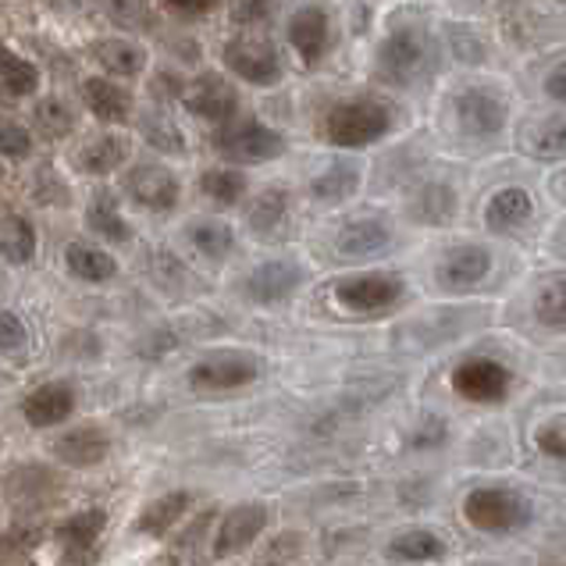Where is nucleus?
Listing matches in <instances>:
<instances>
[{"label": "nucleus", "mask_w": 566, "mask_h": 566, "mask_svg": "<svg viewBox=\"0 0 566 566\" xmlns=\"http://www.w3.org/2000/svg\"><path fill=\"white\" fill-rule=\"evenodd\" d=\"M264 527H268V506L242 503V506L229 510L214 535V559H229V556L242 553V548L261 538Z\"/></svg>", "instance_id": "f8f14e48"}, {"label": "nucleus", "mask_w": 566, "mask_h": 566, "mask_svg": "<svg viewBox=\"0 0 566 566\" xmlns=\"http://www.w3.org/2000/svg\"><path fill=\"white\" fill-rule=\"evenodd\" d=\"M388 556L399 563H431L446 556V542L428 527H410L388 542Z\"/></svg>", "instance_id": "b1692460"}, {"label": "nucleus", "mask_w": 566, "mask_h": 566, "mask_svg": "<svg viewBox=\"0 0 566 566\" xmlns=\"http://www.w3.org/2000/svg\"><path fill=\"white\" fill-rule=\"evenodd\" d=\"M54 478L43 471V467H22L19 474L8 478V495L14 499V503H29V499H43L46 492H51Z\"/></svg>", "instance_id": "e433bc0d"}, {"label": "nucleus", "mask_w": 566, "mask_h": 566, "mask_svg": "<svg viewBox=\"0 0 566 566\" xmlns=\"http://www.w3.org/2000/svg\"><path fill=\"white\" fill-rule=\"evenodd\" d=\"M328 40H332V25H328V14L321 8H303L293 14V22H289V43L296 46L303 64H317L325 57Z\"/></svg>", "instance_id": "2eb2a0df"}, {"label": "nucleus", "mask_w": 566, "mask_h": 566, "mask_svg": "<svg viewBox=\"0 0 566 566\" xmlns=\"http://www.w3.org/2000/svg\"><path fill=\"white\" fill-rule=\"evenodd\" d=\"M104 524H107L104 510L75 513L72 521H64L57 527V545L64 548V553H90V548L96 545V538L104 535Z\"/></svg>", "instance_id": "a878e982"}, {"label": "nucleus", "mask_w": 566, "mask_h": 566, "mask_svg": "<svg viewBox=\"0 0 566 566\" xmlns=\"http://www.w3.org/2000/svg\"><path fill=\"white\" fill-rule=\"evenodd\" d=\"M168 4L182 14H210V11H218L221 0H168Z\"/></svg>", "instance_id": "c03bdc74"}, {"label": "nucleus", "mask_w": 566, "mask_h": 566, "mask_svg": "<svg viewBox=\"0 0 566 566\" xmlns=\"http://www.w3.org/2000/svg\"><path fill=\"white\" fill-rule=\"evenodd\" d=\"M388 242H392V229L381 218H360L349 221L335 239V250L343 256H353V261H364V256L381 253Z\"/></svg>", "instance_id": "6ab92c4d"}, {"label": "nucleus", "mask_w": 566, "mask_h": 566, "mask_svg": "<svg viewBox=\"0 0 566 566\" xmlns=\"http://www.w3.org/2000/svg\"><path fill=\"white\" fill-rule=\"evenodd\" d=\"M189 381L192 388L200 392H229V388H242L256 381V360L247 357V353H214V357L200 360L197 367L189 370Z\"/></svg>", "instance_id": "1a4fd4ad"}, {"label": "nucleus", "mask_w": 566, "mask_h": 566, "mask_svg": "<svg viewBox=\"0 0 566 566\" xmlns=\"http://www.w3.org/2000/svg\"><path fill=\"white\" fill-rule=\"evenodd\" d=\"M457 192H452L446 182H428L413 192L410 200V214L420 224H446L457 218Z\"/></svg>", "instance_id": "4be33fe9"}, {"label": "nucleus", "mask_w": 566, "mask_h": 566, "mask_svg": "<svg viewBox=\"0 0 566 566\" xmlns=\"http://www.w3.org/2000/svg\"><path fill=\"white\" fill-rule=\"evenodd\" d=\"M25 325L11 311H0V353H14L25 346Z\"/></svg>", "instance_id": "79ce46f5"}, {"label": "nucleus", "mask_w": 566, "mask_h": 566, "mask_svg": "<svg viewBox=\"0 0 566 566\" xmlns=\"http://www.w3.org/2000/svg\"><path fill=\"white\" fill-rule=\"evenodd\" d=\"M107 449H111V442H107V434L101 428H72V431H64L61 439L54 442V457L61 463L86 471V467L104 463Z\"/></svg>", "instance_id": "a211bd4d"}, {"label": "nucleus", "mask_w": 566, "mask_h": 566, "mask_svg": "<svg viewBox=\"0 0 566 566\" xmlns=\"http://www.w3.org/2000/svg\"><path fill=\"white\" fill-rule=\"evenodd\" d=\"M402 279L388 271H367V274H353L335 285V300L338 306H346L349 314H381L388 306H396L402 300Z\"/></svg>", "instance_id": "20e7f679"}, {"label": "nucleus", "mask_w": 566, "mask_h": 566, "mask_svg": "<svg viewBox=\"0 0 566 566\" xmlns=\"http://www.w3.org/2000/svg\"><path fill=\"white\" fill-rule=\"evenodd\" d=\"M388 128H392V115H388V107L381 101H343L328 111L325 118V136L328 143L343 150H360V147H370V143H378L381 136H388Z\"/></svg>", "instance_id": "f257e3e1"}, {"label": "nucleus", "mask_w": 566, "mask_h": 566, "mask_svg": "<svg viewBox=\"0 0 566 566\" xmlns=\"http://www.w3.org/2000/svg\"><path fill=\"white\" fill-rule=\"evenodd\" d=\"M143 136H147V143L157 150L182 154V133L165 115H160V111H154V115L143 118Z\"/></svg>", "instance_id": "58836bf2"}, {"label": "nucleus", "mask_w": 566, "mask_h": 566, "mask_svg": "<svg viewBox=\"0 0 566 566\" xmlns=\"http://www.w3.org/2000/svg\"><path fill=\"white\" fill-rule=\"evenodd\" d=\"M224 64L250 86H274L282 75V57L264 36H235L224 43Z\"/></svg>", "instance_id": "423d86ee"}, {"label": "nucleus", "mask_w": 566, "mask_h": 566, "mask_svg": "<svg viewBox=\"0 0 566 566\" xmlns=\"http://www.w3.org/2000/svg\"><path fill=\"white\" fill-rule=\"evenodd\" d=\"M86 224H90V232H96L107 242H128V239H133V229H128L125 218H122L115 192H96V197L90 200V207H86Z\"/></svg>", "instance_id": "5701e85b"}, {"label": "nucleus", "mask_w": 566, "mask_h": 566, "mask_svg": "<svg viewBox=\"0 0 566 566\" xmlns=\"http://www.w3.org/2000/svg\"><path fill=\"white\" fill-rule=\"evenodd\" d=\"M463 516L478 531H513L527 524L531 506L521 492L510 489H474L463 503Z\"/></svg>", "instance_id": "39448f33"}, {"label": "nucleus", "mask_w": 566, "mask_h": 566, "mask_svg": "<svg viewBox=\"0 0 566 566\" xmlns=\"http://www.w3.org/2000/svg\"><path fill=\"white\" fill-rule=\"evenodd\" d=\"M545 93L553 96V101H566V61L556 64V69L548 72V78H545Z\"/></svg>", "instance_id": "37998d69"}, {"label": "nucleus", "mask_w": 566, "mask_h": 566, "mask_svg": "<svg viewBox=\"0 0 566 566\" xmlns=\"http://www.w3.org/2000/svg\"><path fill=\"white\" fill-rule=\"evenodd\" d=\"M64 264H69V271L83 282H107L118 274L115 256L96 250V247H86V242H72V247L64 250Z\"/></svg>", "instance_id": "bb28decb"}, {"label": "nucleus", "mask_w": 566, "mask_h": 566, "mask_svg": "<svg viewBox=\"0 0 566 566\" xmlns=\"http://www.w3.org/2000/svg\"><path fill=\"white\" fill-rule=\"evenodd\" d=\"M72 410H75V392L61 381L36 388L22 407V413L32 428H54V424H61V420H69Z\"/></svg>", "instance_id": "f3484780"}, {"label": "nucleus", "mask_w": 566, "mask_h": 566, "mask_svg": "<svg viewBox=\"0 0 566 566\" xmlns=\"http://www.w3.org/2000/svg\"><path fill=\"white\" fill-rule=\"evenodd\" d=\"M524 150H527V154H535V157H563V154H566V115H559V118H545L542 125L527 128Z\"/></svg>", "instance_id": "f704fd0d"}, {"label": "nucleus", "mask_w": 566, "mask_h": 566, "mask_svg": "<svg viewBox=\"0 0 566 566\" xmlns=\"http://www.w3.org/2000/svg\"><path fill=\"white\" fill-rule=\"evenodd\" d=\"M357 186H360V168L349 165V160H338V165H332L328 171L317 175V179L311 182V192L321 203H343L357 192Z\"/></svg>", "instance_id": "cd10ccee"}, {"label": "nucleus", "mask_w": 566, "mask_h": 566, "mask_svg": "<svg viewBox=\"0 0 566 566\" xmlns=\"http://www.w3.org/2000/svg\"><path fill=\"white\" fill-rule=\"evenodd\" d=\"M289 214V192L285 189H264L247 210V221L256 235H271Z\"/></svg>", "instance_id": "2f4dec72"}, {"label": "nucleus", "mask_w": 566, "mask_h": 566, "mask_svg": "<svg viewBox=\"0 0 566 566\" xmlns=\"http://www.w3.org/2000/svg\"><path fill=\"white\" fill-rule=\"evenodd\" d=\"M189 506H192V495L186 492V489H175V492H168V495H160V499H154V503L139 513V531L143 535H154V538H160L165 531H171L175 524L182 521V516L189 513Z\"/></svg>", "instance_id": "412c9836"}, {"label": "nucleus", "mask_w": 566, "mask_h": 566, "mask_svg": "<svg viewBox=\"0 0 566 566\" xmlns=\"http://www.w3.org/2000/svg\"><path fill=\"white\" fill-rule=\"evenodd\" d=\"M0 83L14 96H29L40 86V72H36V64H29L25 57L8 51V46H0Z\"/></svg>", "instance_id": "72a5a7b5"}, {"label": "nucleus", "mask_w": 566, "mask_h": 566, "mask_svg": "<svg viewBox=\"0 0 566 566\" xmlns=\"http://www.w3.org/2000/svg\"><path fill=\"white\" fill-rule=\"evenodd\" d=\"M200 189H203V197L214 200L218 207H235L247 197V175L235 168H210L203 171Z\"/></svg>", "instance_id": "473e14b6"}, {"label": "nucleus", "mask_w": 566, "mask_h": 566, "mask_svg": "<svg viewBox=\"0 0 566 566\" xmlns=\"http://www.w3.org/2000/svg\"><path fill=\"white\" fill-rule=\"evenodd\" d=\"M125 192L143 210L168 214V210H175V203H179V179L160 165H136L125 175Z\"/></svg>", "instance_id": "9d476101"}, {"label": "nucleus", "mask_w": 566, "mask_h": 566, "mask_svg": "<svg viewBox=\"0 0 566 566\" xmlns=\"http://www.w3.org/2000/svg\"><path fill=\"white\" fill-rule=\"evenodd\" d=\"M36 253V232L22 214H4L0 218V256L11 264H29Z\"/></svg>", "instance_id": "c85d7f7f"}, {"label": "nucleus", "mask_w": 566, "mask_h": 566, "mask_svg": "<svg viewBox=\"0 0 566 566\" xmlns=\"http://www.w3.org/2000/svg\"><path fill=\"white\" fill-rule=\"evenodd\" d=\"M478 566H499V563H478Z\"/></svg>", "instance_id": "49530a36"}, {"label": "nucleus", "mask_w": 566, "mask_h": 566, "mask_svg": "<svg viewBox=\"0 0 566 566\" xmlns=\"http://www.w3.org/2000/svg\"><path fill=\"white\" fill-rule=\"evenodd\" d=\"M214 150L232 160V165H264V160H274L285 154V139L282 133H274L264 122L256 118H232L229 125L218 128L214 136Z\"/></svg>", "instance_id": "f03ea898"}, {"label": "nucleus", "mask_w": 566, "mask_h": 566, "mask_svg": "<svg viewBox=\"0 0 566 566\" xmlns=\"http://www.w3.org/2000/svg\"><path fill=\"white\" fill-rule=\"evenodd\" d=\"M531 214H535V200H531V192L521 189V186H506L489 200L484 224H489V229L499 232V235H510L516 229H524V224L531 221Z\"/></svg>", "instance_id": "dca6fc26"}, {"label": "nucleus", "mask_w": 566, "mask_h": 566, "mask_svg": "<svg viewBox=\"0 0 566 566\" xmlns=\"http://www.w3.org/2000/svg\"><path fill=\"white\" fill-rule=\"evenodd\" d=\"M96 61H101L104 72L111 75L133 78L143 72L147 54H143V46H136L133 40H104V43H96Z\"/></svg>", "instance_id": "7c9ffc66"}, {"label": "nucleus", "mask_w": 566, "mask_h": 566, "mask_svg": "<svg viewBox=\"0 0 566 566\" xmlns=\"http://www.w3.org/2000/svg\"><path fill=\"white\" fill-rule=\"evenodd\" d=\"M186 235L203 261H224L235 247V235L224 221H192L186 229Z\"/></svg>", "instance_id": "c756f323"}, {"label": "nucleus", "mask_w": 566, "mask_h": 566, "mask_svg": "<svg viewBox=\"0 0 566 566\" xmlns=\"http://www.w3.org/2000/svg\"><path fill=\"white\" fill-rule=\"evenodd\" d=\"M125 157H128V143L122 136H93L86 147L78 150L75 165L86 175H111L125 165Z\"/></svg>", "instance_id": "393cba45"}, {"label": "nucleus", "mask_w": 566, "mask_h": 566, "mask_svg": "<svg viewBox=\"0 0 566 566\" xmlns=\"http://www.w3.org/2000/svg\"><path fill=\"white\" fill-rule=\"evenodd\" d=\"M32 118H36V128L46 139H64L75 125V115L61 101H43L36 111H32Z\"/></svg>", "instance_id": "4c0bfd02"}, {"label": "nucleus", "mask_w": 566, "mask_h": 566, "mask_svg": "<svg viewBox=\"0 0 566 566\" xmlns=\"http://www.w3.org/2000/svg\"><path fill=\"white\" fill-rule=\"evenodd\" d=\"M83 96H86V107L107 125H125L128 118H133V96H128V90H122L118 83H107V78H86Z\"/></svg>", "instance_id": "aec40b11"}, {"label": "nucleus", "mask_w": 566, "mask_h": 566, "mask_svg": "<svg viewBox=\"0 0 566 566\" xmlns=\"http://www.w3.org/2000/svg\"><path fill=\"white\" fill-rule=\"evenodd\" d=\"M0 154L11 160H22L32 154V136L19 122H0Z\"/></svg>", "instance_id": "ea45409f"}, {"label": "nucleus", "mask_w": 566, "mask_h": 566, "mask_svg": "<svg viewBox=\"0 0 566 566\" xmlns=\"http://www.w3.org/2000/svg\"><path fill=\"white\" fill-rule=\"evenodd\" d=\"M535 317L542 321V325H548V328L566 325V274L538 285V293H535Z\"/></svg>", "instance_id": "c9c22d12"}, {"label": "nucleus", "mask_w": 566, "mask_h": 566, "mask_svg": "<svg viewBox=\"0 0 566 566\" xmlns=\"http://www.w3.org/2000/svg\"><path fill=\"white\" fill-rule=\"evenodd\" d=\"M513 385V370L499 360L474 357L452 370V388L471 402H503Z\"/></svg>", "instance_id": "0eeeda50"}, {"label": "nucleus", "mask_w": 566, "mask_h": 566, "mask_svg": "<svg viewBox=\"0 0 566 566\" xmlns=\"http://www.w3.org/2000/svg\"><path fill=\"white\" fill-rule=\"evenodd\" d=\"M182 104L203 122L229 125L235 118V111H239V93H235V86L229 83V78H221L214 72H203L182 90Z\"/></svg>", "instance_id": "6e6552de"}, {"label": "nucleus", "mask_w": 566, "mask_h": 566, "mask_svg": "<svg viewBox=\"0 0 566 566\" xmlns=\"http://www.w3.org/2000/svg\"><path fill=\"white\" fill-rule=\"evenodd\" d=\"M489 271H492V253L484 247H474V242H467V247H457L442 256L434 279H439V285L449 289V293H467V289H474L489 279Z\"/></svg>", "instance_id": "9b49d317"}, {"label": "nucleus", "mask_w": 566, "mask_h": 566, "mask_svg": "<svg viewBox=\"0 0 566 566\" xmlns=\"http://www.w3.org/2000/svg\"><path fill=\"white\" fill-rule=\"evenodd\" d=\"M452 107H457L460 128L471 136H499L506 125V104L489 90H463Z\"/></svg>", "instance_id": "ddd939ff"}, {"label": "nucleus", "mask_w": 566, "mask_h": 566, "mask_svg": "<svg viewBox=\"0 0 566 566\" xmlns=\"http://www.w3.org/2000/svg\"><path fill=\"white\" fill-rule=\"evenodd\" d=\"M553 192H556V200H563V203H566V171H563V175H556V179H553Z\"/></svg>", "instance_id": "a18cd8bd"}, {"label": "nucleus", "mask_w": 566, "mask_h": 566, "mask_svg": "<svg viewBox=\"0 0 566 566\" xmlns=\"http://www.w3.org/2000/svg\"><path fill=\"white\" fill-rule=\"evenodd\" d=\"M431 69V43L417 29H396L378 51V72L392 86H413Z\"/></svg>", "instance_id": "7ed1b4c3"}, {"label": "nucleus", "mask_w": 566, "mask_h": 566, "mask_svg": "<svg viewBox=\"0 0 566 566\" xmlns=\"http://www.w3.org/2000/svg\"><path fill=\"white\" fill-rule=\"evenodd\" d=\"M535 442H538L542 452H548V457L566 460V417H559V420H553V424L538 428Z\"/></svg>", "instance_id": "a19ab883"}, {"label": "nucleus", "mask_w": 566, "mask_h": 566, "mask_svg": "<svg viewBox=\"0 0 566 566\" xmlns=\"http://www.w3.org/2000/svg\"><path fill=\"white\" fill-rule=\"evenodd\" d=\"M300 282H303V268L296 261H264L242 282V289H247V296L253 303H282L296 293Z\"/></svg>", "instance_id": "4468645a"}]
</instances>
